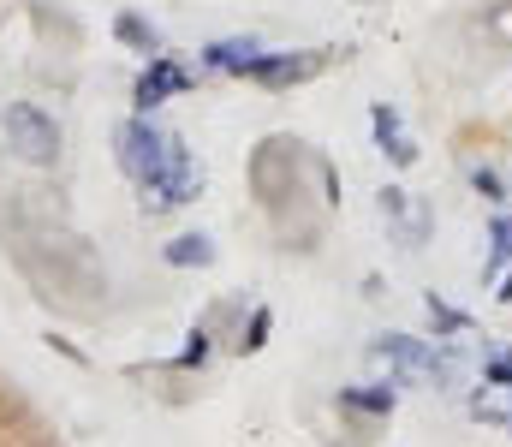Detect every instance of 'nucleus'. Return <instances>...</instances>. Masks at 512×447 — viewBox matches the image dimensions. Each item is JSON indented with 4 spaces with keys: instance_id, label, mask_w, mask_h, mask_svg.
Wrapping results in <instances>:
<instances>
[{
    "instance_id": "1",
    "label": "nucleus",
    "mask_w": 512,
    "mask_h": 447,
    "mask_svg": "<svg viewBox=\"0 0 512 447\" xmlns=\"http://www.w3.org/2000/svg\"><path fill=\"white\" fill-rule=\"evenodd\" d=\"M0 132H6V149H12L18 161H30V167H54V161H60V126H54V114H42L36 102H12V108L0 114Z\"/></svg>"
},
{
    "instance_id": "2",
    "label": "nucleus",
    "mask_w": 512,
    "mask_h": 447,
    "mask_svg": "<svg viewBox=\"0 0 512 447\" xmlns=\"http://www.w3.org/2000/svg\"><path fill=\"white\" fill-rule=\"evenodd\" d=\"M197 185H203L197 155L179 144V138H167V161H161V173L143 185V209H173V203H191V197H197Z\"/></svg>"
},
{
    "instance_id": "3",
    "label": "nucleus",
    "mask_w": 512,
    "mask_h": 447,
    "mask_svg": "<svg viewBox=\"0 0 512 447\" xmlns=\"http://www.w3.org/2000/svg\"><path fill=\"white\" fill-rule=\"evenodd\" d=\"M161 161H167V138L149 126V114H137L120 126V167H126L137 185H149L155 173H161Z\"/></svg>"
},
{
    "instance_id": "4",
    "label": "nucleus",
    "mask_w": 512,
    "mask_h": 447,
    "mask_svg": "<svg viewBox=\"0 0 512 447\" xmlns=\"http://www.w3.org/2000/svg\"><path fill=\"white\" fill-rule=\"evenodd\" d=\"M185 90H191V72L173 54H149L143 78L131 84V102H137V114H149V108H161L167 96H185Z\"/></svg>"
},
{
    "instance_id": "5",
    "label": "nucleus",
    "mask_w": 512,
    "mask_h": 447,
    "mask_svg": "<svg viewBox=\"0 0 512 447\" xmlns=\"http://www.w3.org/2000/svg\"><path fill=\"white\" fill-rule=\"evenodd\" d=\"M328 66V54L322 48H310V54H256V66L245 72V78H256L262 90H292V84H304V78H316Z\"/></svg>"
},
{
    "instance_id": "6",
    "label": "nucleus",
    "mask_w": 512,
    "mask_h": 447,
    "mask_svg": "<svg viewBox=\"0 0 512 447\" xmlns=\"http://www.w3.org/2000/svg\"><path fill=\"white\" fill-rule=\"evenodd\" d=\"M376 358L393 364L399 376H435V352H429L417 334H382V340H376Z\"/></svg>"
},
{
    "instance_id": "7",
    "label": "nucleus",
    "mask_w": 512,
    "mask_h": 447,
    "mask_svg": "<svg viewBox=\"0 0 512 447\" xmlns=\"http://www.w3.org/2000/svg\"><path fill=\"white\" fill-rule=\"evenodd\" d=\"M256 54H262L256 36H221V42L203 48V66H209V72H239V78H245V72L256 66Z\"/></svg>"
},
{
    "instance_id": "8",
    "label": "nucleus",
    "mask_w": 512,
    "mask_h": 447,
    "mask_svg": "<svg viewBox=\"0 0 512 447\" xmlns=\"http://www.w3.org/2000/svg\"><path fill=\"white\" fill-rule=\"evenodd\" d=\"M340 406L358 412V418H387L399 406V388H393V376L387 382H358V388H340Z\"/></svg>"
},
{
    "instance_id": "9",
    "label": "nucleus",
    "mask_w": 512,
    "mask_h": 447,
    "mask_svg": "<svg viewBox=\"0 0 512 447\" xmlns=\"http://www.w3.org/2000/svg\"><path fill=\"white\" fill-rule=\"evenodd\" d=\"M114 36H120L126 48H137V54H161V48H167L161 30H155L143 12H120V18H114Z\"/></svg>"
},
{
    "instance_id": "10",
    "label": "nucleus",
    "mask_w": 512,
    "mask_h": 447,
    "mask_svg": "<svg viewBox=\"0 0 512 447\" xmlns=\"http://www.w3.org/2000/svg\"><path fill=\"white\" fill-rule=\"evenodd\" d=\"M167 263H173V269H209V263H215V245H209L203 233H179V239L167 245Z\"/></svg>"
},
{
    "instance_id": "11",
    "label": "nucleus",
    "mask_w": 512,
    "mask_h": 447,
    "mask_svg": "<svg viewBox=\"0 0 512 447\" xmlns=\"http://www.w3.org/2000/svg\"><path fill=\"white\" fill-rule=\"evenodd\" d=\"M507 257H512V215H495L489 221V263H483V275H501Z\"/></svg>"
},
{
    "instance_id": "12",
    "label": "nucleus",
    "mask_w": 512,
    "mask_h": 447,
    "mask_svg": "<svg viewBox=\"0 0 512 447\" xmlns=\"http://www.w3.org/2000/svg\"><path fill=\"white\" fill-rule=\"evenodd\" d=\"M429 322H435V340H447V334H465V328H471V316H465V310H453L441 293H429Z\"/></svg>"
},
{
    "instance_id": "13",
    "label": "nucleus",
    "mask_w": 512,
    "mask_h": 447,
    "mask_svg": "<svg viewBox=\"0 0 512 447\" xmlns=\"http://www.w3.org/2000/svg\"><path fill=\"white\" fill-rule=\"evenodd\" d=\"M268 328H274V310H262V304H256V310H251V322L239 328V340H233V346H239V352H262Z\"/></svg>"
},
{
    "instance_id": "14",
    "label": "nucleus",
    "mask_w": 512,
    "mask_h": 447,
    "mask_svg": "<svg viewBox=\"0 0 512 447\" xmlns=\"http://www.w3.org/2000/svg\"><path fill=\"white\" fill-rule=\"evenodd\" d=\"M370 126H376V144H393L399 138V108H387V102H376V114H370Z\"/></svg>"
},
{
    "instance_id": "15",
    "label": "nucleus",
    "mask_w": 512,
    "mask_h": 447,
    "mask_svg": "<svg viewBox=\"0 0 512 447\" xmlns=\"http://www.w3.org/2000/svg\"><path fill=\"white\" fill-rule=\"evenodd\" d=\"M471 185H477L489 203H507V179H501L495 167H477V173H471Z\"/></svg>"
},
{
    "instance_id": "16",
    "label": "nucleus",
    "mask_w": 512,
    "mask_h": 447,
    "mask_svg": "<svg viewBox=\"0 0 512 447\" xmlns=\"http://www.w3.org/2000/svg\"><path fill=\"white\" fill-rule=\"evenodd\" d=\"M203 358H209V328H191V346L179 352V370H203Z\"/></svg>"
},
{
    "instance_id": "17",
    "label": "nucleus",
    "mask_w": 512,
    "mask_h": 447,
    "mask_svg": "<svg viewBox=\"0 0 512 447\" xmlns=\"http://www.w3.org/2000/svg\"><path fill=\"white\" fill-rule=\"evenodd\" d=\"M483 376H489L495 388H512V352H507V358H489V370H483Z\"/></svg>"
},
{
    "instance_id": "18",
    "label": "nucleus",
    "mask_w": 512,
    "mask_h": 447,
    "mask_svg": "<svg viewBox=\"0 0 512 447\" xmlns=\"http://www.w3.org/2000/svg\"><path fill=\"white\" fill-rule=\"evenodd\" d=\"M387 155H393L399 167H411V161H417V144H411V138H393V144H387Z\"/></svg>"
},
{
    "instance_id": "19",
    "label": "nucleus",
    "mask_w": 512,
    "mask_h": 447,
    "mask_svg": "<svg viewBox=\"0 0 512 447\" xmlns=\"http://www.w3.org/2000/svg\"><path fill=\"white\" fill-rule=\"evenodd\" d=\"M501 298H507V304H512V275H507V281H501Z\"/></svg>"
}]
</instances>
